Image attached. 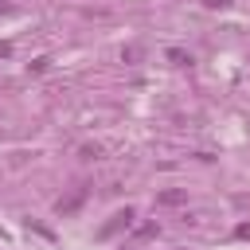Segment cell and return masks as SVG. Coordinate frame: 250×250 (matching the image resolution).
Returning <instances> with one entry per match:
<instances>
[{"mask_svg": "<svg viewBox=\"0 0 250 250\" xmlns=\"http://www.w3.org/2000/svg\"><path fill=\"white\" fill-rule=\"evenodd\" d=\"M168 59H172L176 66H188V62H191V55H184V51H168Z\"/></svg>", "mask_w": 250, "mask_h": 250, "instance_id": "cell-1", "label": "cell"}, {"mask_svg": "<svg viewBox=\"0 0 250 250\" xmlns=\"http://www.w3.org/2000/svg\"><path fill=\"white\" fill-rule=\"evenodd\" d=\"M156 203H184V191H164Z\"/></svg>", "mask_w": 250, "mask_h": 250, "instance_id": "cell-2", "label": "cell"}]
</instances>
